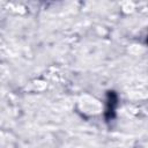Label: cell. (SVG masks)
I'll return each instance as SVG.
<instances>
[{"instance_id": "obj_1", "label": "cell", "mask_w": 148, "mask_h": 148, "mask_svg": "<svg viewBox=\"0 0 148 148\" xmlns=\"http://www.w3.org/2000/svg\"><path fill=\"white\" fill-rule=\"evenodd\" d=\"M118 106V96L116 91L110 90L106 94V103H105V111L104 117L106 121H110L116 116V109Z\"/></svg>"}]
</instances>
